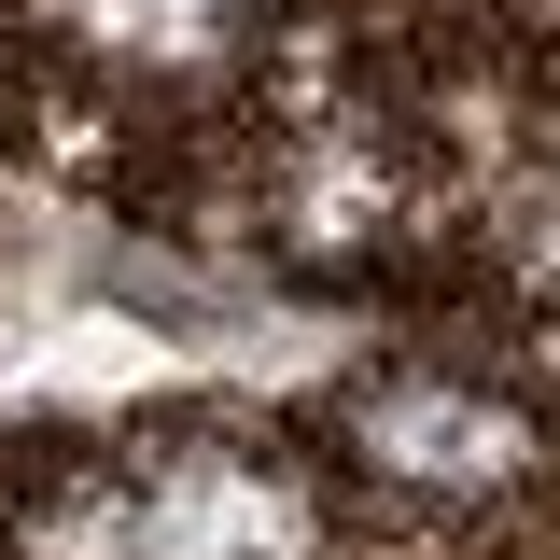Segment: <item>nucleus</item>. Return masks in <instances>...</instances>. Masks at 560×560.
<instances>
[{"label": "nucleus", "instance_id": "nucleus-1", "mask_svg": "<svg viewBox=\"0 0 560 560\" xmlns=\"http://www.w3.org/2000/svg\"><path fill=\"white\" fill-rule=\"evenodd\" d=\"M0 560H504V547L378 490L323 420L183 393L127 420H0Z\"/></svg>", "mask_w": 560, "mask_h": 560}]
</instances>
